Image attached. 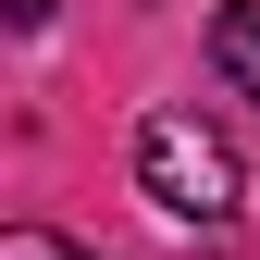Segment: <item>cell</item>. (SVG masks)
Segmentation results:
<instances>
[{"label": "cell", "instance_id": "277c9868", "mask_svg": "<svg viewBox=\"0 0 260 260\" xmlns=\"http://www.w3.org/2000/svg\"><path fill=\"white\" fill-rule=\"evenodd\" d=\"M13 25H50V0H13Z\"/></svg>", "mask_w": 260, "mask_h": 260}, {"label": "cell", "instance_id": "3957f363", "mask_svg": "<svg viewBox=\"0 0 260 260\" xmlns=\"http://www.w3.org/2000/svg\"><path fill=\"white\" fill-rule=\"evenodd\" d=\"M0 260H87V248H62V236H38V223H25V236H0Z\"/></svg>", "mask_w": 260, "mask_h": 260}, {"label": "cell", "instance_id": "7a4b0ae2", "mask_svg": "<svg viewBox=\"0 0 260 260\" xmlns=\"http://www.w3.org/2000/svg\"><path fill=\"white\" fill-rule=\"evenodd\" d=\"M211 62H223L236 100H260V0H223L211 13Z\"/></svg>", "mask_w": 260, "mask_h": 260}, {"label": "cell", "instance_id": "6da1fadb", "mask_svg": "<svg viewBox=\"0 0 260 260\" xmlns=\"http://www.w3.org/2000/svg\"><path fill=\"white\" fill-rule=\"evenodd\" d=\"M137 186L186 223V236H236V199H248L223 124H199V112H149L137 124Z\"/></svg>", "mask_w": 260, "mask_h": 260}]
</instances>
